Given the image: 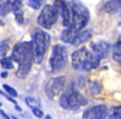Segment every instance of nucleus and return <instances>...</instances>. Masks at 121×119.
I'll return each instance as SVG.
<instances>
[{
	"instance_id": "obj_7",
	"label": "nucleus",
	"mask_w": 121,
	"mask_h": 119,
	"mask_svg": "<svg viewBox=\"0 0 121 119\" xmlns=\"http://www.w3.org/2000/svg\"><path fill=\"white\" fill-rule=\"evenodd\" d=\"M34 63V52H33V47L26 52L25 57L21 60V62H18V69L16 71L17 78L20 79H25L27 76V74L31 70V66Z\"/></svg>"
},
{
	"instance_id": "obj_8",
	"label": "nucleus",
	"mask_w": 121,
	"mask_h": 119,
	"mask_svg": "<svg viewBox=\"0 0 121 119\" xmlns=\"http://www.w3.org/2000/svg\"><path fill=\"white\" fill-rule=\"evenodd\" d=\"M53 7L57 10V14L61 16V22L63 26L68 27L70 26V9H69V4L65 0H55L53 1Z\"/></svg>"
},
{
	"instance_id": "obj_1",
	"label": "nucleus",
	"mask_w": 121,
	"mask_h": 119,
	"mask_svg": "<svg viewBox=\"0 0 121 119\" xmlns=\"http://www.w3.org/2000/svg\"><path fill=\"white\" fill-rule=\"evenodd\" d=\"M70 9V27L79 31L87 26L90 21V10L79 0H72L69 3Z\"/></svg>"
},
{
	"instance_id": "obj_29",
	"label": "nucleus",
	"mask_w": 121,
	"mask_h": 119,
	"mask_svg": "<svg viewBox=\"0 0 121 119\" xmlns=\"http://www.w3.org/2000/svg\"><path fill=\"white\" fill-rule=\"evenodd\" d=\"M7 75H8V72H7V71H3V72H1V78H7Z\"/></svg>"
},
{
	"instance_id": "obj_26",
	"label": "nucleus",
	"mask_w": 121,
	"mask_h": 119,
	"mask_svg": "<svg viewBox=\"0 0 121 119\" xmlns=\"http://www.w3.org/2000/svg\"><path fill=\"white\" fill-rule=\"evenodd\" d=\"M111 116L112 118H120L121 116V107H115L113 109V114H111Z\"/></svg>"
},
{
	"instance_id": "obj_20",
	"label": "nucleus",
	"mask_w": 121,
	"mask_h": 119,
	"mask_svg": "<svg viewBox=\"0 0 121 119\" xmlns=\"http://www.w3.org/2000/svg\"><path fill=\"white\" fill-rule=\"evenodd\" d=\"M25 102H26V105L29 106V107H31V109H34V107H39V106H40V101H39V98L33 97V96H27V97H25Z\"/></svg>"
},
{
	"instance_id": "obj_14",
	"label": "nucleus",
	"mask_w": 121,
	"mask_h": 119,
	"mask_svg": "<svg viewBox=\"0 0 121 119\" xmlns=\"http://www.w3.org/2000/svg\"><path fill=\"white\" fill-rule=\"evenodd\" d=\"M100 61H102V60H99L91 51H89V52H87V54H86V58H85L83 63H82V67H81V69L85 70V71H90L91 69L99 66Z\"/></svg>"
},
{
	"instance_id": "obj_28",
	"label": "nucleus",
	"mask_w": 121,
	"mask_h": 119,
	"mask_svg": "<svg viewBox=\"0 0 121 119\" xmlns=\"http://www.w3.org/2000/svg\"><path fill=\"white\" fill-rule=\"evenodd\" d=\"M0 115L3 116V118H7V119H8V115H7V114H5V113H4V111H3V110H1V109H0Z\"/></svg>"
},
{
	"instance_id": "obj_13",
	"label": "nucleus",
	"mask_w": 121,
	"mask_h": 119,
	"mask_svg": "<svg viewBox=\"0 0 121 119\" xmlns=\"http://www.w3.org/2000/svg\"><path fill=\"white\" fill-rule=\"evenodd\" d=\"M87 52H89V49L85 48V47L73 52V54H72V66L76 70H79L82 67V63H83L85 58H86Z\"/></svg>"
},
{
	"instance_id": "obj_21",
	"label": "nucleus",
	"mask_w": 121,
	"mask_h": 119,
	"mask_svg": "<svg viewBox=\"0 0 121 119\" xmlns=\"http://www.w3.org/2000/svg\"><path fill=\"white\" fill-rule=\"evenodd\" d=\"M89 89L92 95H99L100 91H102V84H100L99 82H90Z\"/></svg>"
},
{
	"instance_id": "obj_24",
	"label": "nucleus",
	"mask_w": 121,
	"mask_h": 119,
	"mask_svg": "<svg viewBox=\"0 0 121 119\" xmlns=\"http://www.w3.org/2000/svg\"><path fill=\"white\" fill-rule=\"evenodd\" d=\"M14 20L18 25H24V13H22L21 9L14 10Z\"/></svg>"
},
{
	"instance_id": "obj_11",
	"label": "nucleus",
	"mask_w": 121,
	"mask_h": 119,
	"mask_svg": "<svg viewBox=\"0 0 121 119\" xmlns=\"http://www.w3.org/2000/svg\"><path fill=\"white\" fill-rule=\"evenodd\" d=\"M109 49L111 45L104 40H98L95 43L91 44V52L98 57L99 60H103L109 54Z\"/></svg>"
},
{
	"instance_id": "obj_23",
	"label": "nucleus",
	"mask_w": 121,
	"mask_h": 119,
	"mask_svg": "<svg viewBox=\"0 0 121 119\" xmlns=\"http://www.w3.org/2000/svg\"><path fill=\"white\" fill-rule=\"evenodd\" d=\"M44 0H27V5H29L31 9H39L43 5Z\"/></svg>"
},
{
	"instance_id": "obj_3",
	"label": "nucleus",
	"mask_w": 121,
	"mask_h": 119,
	"mask_svg": "<svg viewBox=\"0 0 121 119\" xmlns=\"http://www.w3.org/2000/svg\"><path fill=\"white\" fill-rule=\"evenodd\" d=\"M87 102H89V100H87L83 95L77 92L76 88H74V84H70L69 89H66L65 93H64L60 97V100H59L60 106L63 109H66V110H69V109H70V110H77V109H79L81 106L86 105Z\"/></svg>"
},
{
	"instance_id": "obj_30",
	"label": "nucleus",
	"mask_w": 121,
	"mask_h": 119,
	"mask_svg": "<svg viewBox=\"0 0 121 119\" xmlns=\"http://www.w3.org/2000/svg\"><path fill=\"white\" fill-rule=\"evenodd\" d=\"M3 25H4V22H3L1 20H0V26H3Z\"/></svg>"
},
{
	"instance_id": "obj_16",
	"label": "nucleus",
	"mask_w": 121,
	"mask_h": 119,
	"mask_svg": "<svg viewBox=\"0 0 121 119\" xmlns=\"http://www.w3.org/2000/svg\"><path fill=\"white\" fill-rule=\"evenodd\" d=\"M77 31L73 30V28L70 27V26H68V27H65V30L61 32V40L64 41V43H72V40H73L74 35H76Z\"/></svg>"
},
{
	"instance_id": "obj_6",
	"label": "nucleus",
	"mask_w": 121,
	"mask_h": 119,
	"mask_svg": "<svg viewBox=\"0 0 121 119\" xmlns=\"http://www.w3.org/2000/svg\"><path fill=\"white\" fill-rule=\"evenodd\" d=\"M66 84V78L60 75V76H56L53 79L50 80V83L46 87V95L48 96V98L51 100H55L59 96V93H61L65 88Z\"/></svg>"
},
{
	"instance_id": "obj_27",
	"label": "nucleus",
	"mask_w": 121,
	"mask_h": 119,
	"mask_svg": "<svg viewBox=\"0 0 121 119\" xmlns=\"http://www.w3.org/2000/svg\"><path fill=\"white\" fill-rule=\"evenodd\" d=\"M33 114H34L35 116H38V118H42L44 114H43V111L42 110H39V107H34L33 109Z\"/></svg>"
},
{
	"instance_id": "obj_12",
	"label": "nucleus",
	"mask_w": 121,
	"mask_h": 119,
	"mask_svg": "<svg viewBox=\"0 0 121 119\" xmlns=\"http://www.w3.org/2000/svg\"><path fill=\"white\" fill-rule=\"evenodd\" d=\"M22 3L21 0H3L0 3V17H4L8 13L21 9Z\"/></svg>"
},
{
	"instance_id": "obj_5",
	"label": "nucleus",
	"mask_w": 121,
	"mask_h": 119,
	"mask_svg": "<svg viewBox=\"0 0 121 119\" xmlns=\"http://www.w3.org/2000/svg\"><path fill=\"white\" fill-rule=\"evenodd\" d=\"M57 10L53 5L47 4L42 8L39 16H38V25L43 28H51L57 21Z\"/></svg>"
},
{
	"instance_id": "obj_2",
	"label": "nucleus",
	"mask_w": 121,
	"mask_h": 119,
	"mask_svg": "<svg viewBox=\"0 0 121 119\" xmlns=\"http://www.w3.org/2000/svg\"><path fill=\"white\" fill-rule=\"evenodd\" d=\"M51 38L47 32L42 30H35L31 35V44H33V52H34V61L38 63H42L44 54L50 47Z\"/></svg>"
},
{
	"instance_id": "obj_10",
	"label": "nucleus",
	"mask_w": 121,
	"mask_h": 119,
	"mask_svg": "<svg viewBox=\"0 0 121 119\" xmlns=\"http://www.w3.org/2000/svg\"><path fill=\"white\" fill-rule=\"evenodd\" d=\"M107 106L105 105H96L91 109H87L83 113V119H103L107 116Z\"/></svg>"
},
{
	"instance_id": "obj_25",
	"label": "nucleus",
	"mask_w": 121,
	"mask_h": 119,
	"mask_svg": "<svg viewBox=\"0 0 121 119\" xmlns=\"http://www.w3.org/2000/svg\"><path fill=\"white\" fill-rule=\"evenodd\" d=\"M3 88H4V91H5V92L8 93L9 96H12V97H17V96H18V93H17V91L14 89V88H12L11 85H7V84H4V85H3Z\"/></svg>"
},
{
	"instance_id": "obj_4",
	"label": "nucleus",
	"mask_w": 121,
	"mask_h": 119,
	"mask_svg": "<svg viewBox=\"0 0 121 119\" xmlns=\"http://www.w3.org/2000/svg\"><path fill=\"white\" fill-rule=\"evenodd\" d=\"M68 63V51L64 45L56 44L52 47L50 57V67L52 72H60L65 69Z\"/></svg>"
},
{
	"instance_id": "obj_19",
	"label": "nucleus",
	"mask_w": 121,
	"mask_h": 119,
	"mask_svg": "<svg viewBox=\"0 0 121 119\" xmlns=\"http://www.w3.org/2000/svg\"><path fill=\"white\" fill-rule=\"evenodd\" d=\"M0 65H1V67H3V69L11 70V69H13V60H12V57L3 56L1 58H0Z\"/></svg>"
},
{
	"instance_id": "obj_22",
	"label": "nucleus",
	"mask_w": 121,
	"mask_h": 119,
	"mask_svg": "<svg viewBox=\"0 0 121 119\" xmlns=\"http://www.w3.org/2000/svg\"><path fill=\"white\" fill-rule=\"evenodd\" d=\"M9 51V43L8 40H3V41H0V58L3 56H5L7 53H8Z\"/></svg>"
},
{
	"instance_id": "obj_9",
	"label": "nucleus",
	"mask_w": 121,
	"mask_h": 119,
	"mask_svg": "<svg viewBox=\"0 0 121 119\" xmlns=\"http://www.w3.org/2000/svg\"><path fill=\"white\" fill-rule=\"evenodd\" d=\"M33 47L31 41H22V43H17L13 47V52H12V60L13 62H21V60L25 57L26 52Z\"/></svg>"
},
{
	"instance_id": "obj_17",
	"label": "nucleus",
	"mask_w": 121,
	"mask_h": 119,
	"mask_svg": "<svg viewBox=\"0 0 121 119\" xmlns=\"http://www.w3.org/2000/svg\"><path fill=\"white\" fill-rule=\"evenodd\" d=\"M120 0H109V1L105 4V10L108 13H116L120 10Z\"/></svg>"
},
{
	"instance_id": "obj_18",
	"label": "nucleus",
	"mask_w": 121,
	"mask_h": 119,
	"mask_svg": "<svg viewBox=\"0 0 121 119\" xmlns=\"http://www.w3.org/2000/svg\"><path fill=\"white\" fill-rule=\"evenodd\" d=\"M112 57L116 62H120L121 61V41L117 40L116 44L113 45L112 48Z\"/></svg>"
},
{
	"instance_id": "obj_15",
	"label": "nucleus",
	"mask_w": 121,
	"mask_h": 119,
	"mask_svg": "<svg viewBox=\"0 0 121 119\" xmlns=\"http://www.w3.org/2000/svg\"><path fill=\"white\" fill-rule=\"evenodd\" d=\"M91 36H92V34H91V31L90 30H79V31H77L76 32V35H74V38H73V40H72V43L70 44H73V45H81V44H83V43H86V41H89L90 39H91Z\"/></svg>"
}]
</instances>
